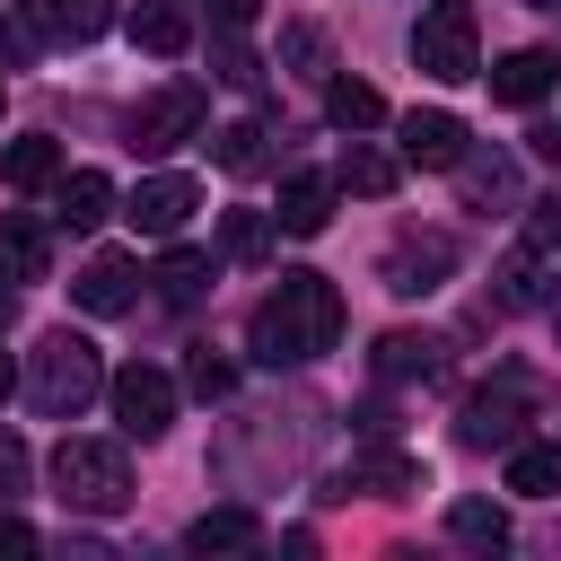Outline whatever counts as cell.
Listing matches in <instances>:
<instances>
[{"label":"cell","instance_id":"obj_1","mask_svg":"<svg viewBox=\"0 0 561 561\" xmlns=\"http://www.w3.org/2000/svg\"><path fill=\"white\" fill-rule=\"evenodd\" d=\"M333 342H342V289H333L324 272H280V280L254 298V316H245L254 368H307V359H324Z\"/></svg>","mask_w":561,"mask_h":561},{"label":"cell","instance_id":"obj_2","mask_svg":"<svg viewBox=\"0 0 561 561\" xmlns=\"http://www.w3.org/2000/svg\"><path fill=\"white\" fill-rule=\"evenodd\" d=\"M96 394H105V359H96V342L70 333V324H53V333L26 351V403H35L44 421H70V412H88Z\"/></svg>","mask_w":561,"mask_h":561},{"label":"cell","instance_id":"obj_3","mask_svg":"<svg viewBox=\"0 0 561 561\" xmlns=\"http://www.w3.org/2000/svg\"><path fill=\"white\" fill-rule=\"evenodd\" d=\"M53 491H61V508H79V517H114V508L131 500V465H123L114 438H61V447H53Z\"/></svg>","mask_w":561,"mask_h":561},{"label":"cell","instance_id":"obj_4","mask_svg":"<svg viewBox=\"0 0 561 561\" xmlns=\"http://www.w3.org/2000/svg\"><path fill=\"white\" fill-rule=\"evenodd\" d=\"M412 61L421 79L456 88V79H482V35H473V0H430L421 26H412Z\"/></svg>","mask_w":561,"mask_h":561},{"label":"cell","instance_id":"obj_5","mask_svg":"<svg viewBox=\"0 0 561 561\" xmlns=\"http://www.w3.org/2000/svg\"><path fill=\"white\" fill-rule=\"evenodd\" d=\"M526 403H535V377H526V368H500L491 386L465 394V412H456V447H473V456L500 447V456H508V447L526 438Z\"/></svg>","mask_w":561,"mask_h":561},{"label":"cell","instance_id":"obj_6","mask_svg":"<svg viewBox=\"0 0 561 561\" xmlns=\"http://www.w3.org/2000/svg\"><path fill=\"white\" fill-rule=\"evenodd\" d=\"M202 123H210V96L193 79H167V88H149L131 105V149L140 158H167L175 140H202Z\"/></svg>","mask_w":561,"mask_h":561},{"label":"cell","instance_id":"obj_7","mask_svg":"<svg viewBox=\"0 0 561 561\" xmlns=\"http://www.w3.org/2000/svg\"><path fill=\"white\" fill-rule=\"evenodd\" d=\"M105 403H114L123 438H167V421H175V377L149 368V359H131V368L105 377Z\"/></svg>","mask_w":561,"mask_h":561},{"label":"cell","instance_id":"obj_8","mask_svg":"<svg viewBox=\"0 0 561 561\" xmlns=\"http://www.w3.org/2000/svg\"><path fill=\"white\" fill-rule=\"evenodd\" d=\"M447 272H456V237H447V228H412V237H394L386 263H377V280H386L394 298H430V289H447Z\"/></svg>","mask_w":561,"mask_h":561},{"label":"cell","instance_id":"obj_9","mask_svg":"<svg viewBox=\"0 0 561 561\" xmlns=\"http://www.w3.org/2000/svg\"><path fill=\"white\" fill-rule=\"evenodd\" d=\"M193 210H202V184H193V175H175V167L140 175V184H131V202H123V219H131L140 237H175Z\"/></svg>","mask_w":561,"mask_h":561},{"label":"cell","instance_id":"obj_10","mask_svg":"<svg viewBox=\"0 0 561 561\" xmlns=\"http://www.w3.org/2000/svg\"><path fill=\"white\" fill-rule=\"evenodd\" d=\"M35 44H96L114 26V0H18Z\"/></svg>","mask_w":561,"mask_h":561},{"label":"cell","instance_id":"obj_11","mask_svg":"<svg viewBox=\"0 0 561 561\" xmlns=\"http://www.w3.org/2000/svg\"><path fill=\"white\" fill-rule=\"evenodd\" d=\"M394 131H403V167H456L465 158V123L447 105H412Z\"/></svg>","mask_w":561,"mask_h":561},{"label":"cell","instance_id":"obj_12","mask_svg":"<svg viewBox=\"0 0 561 561\" xmlns=\"http://www.w3.org/2000/svg\"><path fill=\"white\" fill-rule=\"evenodd\" d=\"M552 280H561V254H543V245H526V237H517V254L500 263V316L543 307V298H552Z\"/></svg>","mask_w":561,"mask_h":561},{"label":"cell","instance_id":"obj_13","mask_svg":"<svg viewBox=\"0 0 561 561\" xmlns=\"http://www.w3.org/2000/svg\"><path fill=\"white\" fill-rule=\"evenodd\" d=\"M70 298H79L88 316H123V307L140 298V263H131V254H96V263L70 280Z\"/></svg>","mask_w":561,"mask_h":561},{"label":"cell","instance_id":"obj_14","mask_svg":"<svg viewBox=\"0 0 561 561\" xmlns=\"http://www.w3.org/2000/svg\"><path fill=\"white\" fill-rule=\"evenodd\" d=\"M552 70H561V61L526 44V53H500L482 79H491V96H500V105H543V96H552Z\"/></svg>","mask_w":561,"mask_h":561},{"label":"cell","instance_id":"obj_15","mask_svg":"<svg viewBox=\"0 0 561 561\" xmlns=\"http://www.w3.org/2000/svg\"><path fill=\"white\" fill-rule=\"evenodd\" d=\"M333 202H342V184H333V175H289V184H280V210H272V219H280L289 237H324Z\"/></svg>","mask_w":561,"mask_h":561},{"label":"cell","instance_id":"obj_16","mask_svg":"<svg viewBox=\"0 0 561 561\" xmlns=\"http://www.w3.org/2000/svg\"><path fill=\"white\" fill-rule=\"evenodd\" d=\"M438 368H447V342H438V333H386V342H377V377H386V386H412V377L430 386Z\"/></svg>","mask_w":561,"mask_h":561},{"label":"cell","instance_id":"obj_17","mask_svg":"<svg viewBox=\"0 0 561 561\" xmlns=\"http://www.w3.org/2000/svg\"><path fill=\"white\" fill-rule=\"evenodd\" d=\"M53 272V237L26 210H0V280H44Z\"/></svg>","mask_w":561,"mask_h":561},{"label":"cell","instance_id":"obj_18","mask_svg":"<svg viewBox=\"0 0 561 561\" xmlns=\"http://www.w3.org/2000/svg\"><path fill=\"white\" fill-rule=\"evenodd\" d=\"M131 44L158 53V61H175V53L193 44V9H184V0H140V9H131Z\"/></svg>","mask_w":561,"mask_h":561},{"label":"cell","instance_id":"obj_19","mask_svg":"<svg viewBox=\"0 0 561 561\" xmlns=\"http://www.w3.org/2000/svg\"><path fill=\"white\" fill-rule=\"evenodd\" d=\"M456 175H465V202H473V210H491V202L508 210V202H517V167H508V149H473V140H465Z\"/></svg>","mask_w":561,"mask_h":561},{"label":"cell","instance_id":"obj_20","mask_svg":"<svg viewBox=\"0 0 561 561\" xmlns=\"http://www.w3.org/2000/svg\"><path fill=\"white\" fill-rule=\"evenodd\" d=\"M53 193H61V210H53L61 228H105L114 219V175H96V167H70Z\"/></svg>","mask_w":561,"mask_h":561},{"label":"cell","instance_id":"obj_21","mask_svg":"<svg viewBox=\"0 0 561 561\" xmlns=\"http://www.w3.org/2000/svg\"><path fill=\"white\" fill-rule=\"evenodd\" d=\"M324 123H333V131H377V123H386V96H377L368 79L333 70V79H324Z\"/></svg>","mask_w":561,"mask_h":561},{"label":"cell","instance_id":"obj_22","mask_svg":"<svg viewBox=\"0 0 561 561\" xmlns=\"http://www.w3.org/2000/svg\"><path fill=\"white\" fill-rule=\"evenodd\" d=\"M342 491H368V500H403V491H421V465H412L403 447H377V456H359V465L342 473Z\"/></svg>","mask_w":561,"mask_h":561},{"label":"cell","instance_id":"obj_23","mask_svg":"<svg viewBox=\"0 0 561 561\" xmlns=\"http://www.w3.org/2000/svg\"><path fill=\"white\" fill-rule=\"evenodd\" d=\"M184 543H193V552H254V543H263V517H254V508H202V517L184 526Z\"/></svg>","mask_w":561,"mask_h":561},{"label":"cell","instance_id":"obj_24","mask_svg":"<svg viewBox=\"0 0 561 561\" xmlns=\"http://www.w3.org/2000/svg\"><path fill=\"white\" fill-rule=\"evenodd\" d=\"M0 175H9L18 193H44V184H61V149H53L44 131H26V140L0 149Z\"/></svg>","mask_w":561,"mask_h":561},{"label":"cell","instance_id":"obj_25","mask_svg":"<svg viewBox=\"0 0 561 561\" xmlns=\"http://www.w3.org/2000/svg\"><path fill=\"white\" fill-rule=\"evenodd\" d=\"M210 272H219V263H210V254H193V245H167V254H158V272H149V280H158V298H167V307H193V298H202V289H210Z\"/></svg>","mask_w":561,"mask_h":561},{"label":"cell","instance_id":"obj_26","mask_svg":"<svg viewBox=\"0 0 561 561\" xmlns=\"http://www.w3.org/2000/svg\"><path fill=\"white\" fill-rule=\"evenodd\" d=\"M394 175H403V158H386V149H368V140H351L342 167H333V184H342V193H368V202L394 193Z\"/></svg>","mask_w":561,"mask_h":561},{"label":"cell","instance_id":"obj_27","mask_svg":"<svg viewBox=\"0 0 561 561\" xmlns=\"http://www.w3.org/2000/svg\"><path fill=\"white\" fill-rule=\"evenodd\" d=\"M447 535H456L465 552H500V543H508V508H500V500H456V508H447Z\"/></svg>","mask_w":561,"mask_h":561},{"label":"cell","instance_id":"obj_28","mask_svg":"<svg viewBox=\"0 0 561 561\" xmlns=\"http://www.w3.org/2000/svg\"><path fill=\"white\" fill-rule=\"evenodd\" d=\"M508 491H526V500H552V491H561V447H535V438H517V447H508Z\"/></svg>","mask_w":561,"mask_h":561},{"label":"cell","instance_id":"obj_29","mask_svg":"<svg viewBox=\"0 0 561 561\" xmlns=\"http://www.w3.org/2000/svg\"><path fill=\"white\" fill-rule=\"evenodd\" d=\"M210 158H219L228 175H254V167H263V123H254V114L219 123V131H210Z\"/></svg>","mask_w":561,"mask_h":561},{"label":"cell","instance_id":"obj_30","mask_svg":"<svg viewBox=\"0 0 561 561\" xmlns=\"http://www.w3.org/2000/svg\"><path fill=\"white\" fill-rule=\"evenodd\" d=\"M263 245H272V210H228V219H219V254H228V263H254Z\"/></svg>","mask_w":561,"mask_h":561},{"label":"cell","instance_id":"obj_31","mask_svg":"<svg viewBox=\"0 0 561 561\" xmlns=\"http://www.w3.org/2000/svg\"><path fill=\"white\" fill-rule=\"evenodd\" d=\"M210 70H219L228 88H263V61H254V53H245L228 26H219V44H210Z\"/></svg>","mask_w":561,"mask_h":561},{"label":"cell","instance_id":"obj_32","mask_svg":"<svg viewBox=\"0 0 561 561\" xmlns=\"http://www.w3.org/2000/svg\"><path fill=\"white\" fill-rule=\"evenodd\" d=\"M184 386H193L202 403H219V394L237 386V359H219V351H193V368H184Z\"/></svg>","mask_w":561,"mask_h":561},{"label":"cell","instance_id":"obj_33","mask_svg":"<svg viewBox=\"0 0 561 561\" xmlns=\"http://www.w3.org/2000/svg\"><path fill=\"white\" fill-rule=\"evenodd\" d=\"M526 245L561 254V193H552V202H526Z\"/></svg>","mask_w":561,"mask_h":561},{"label":"cell","instance_id":"obj_34","mask_svg":"<svg viewBox=\"0 0 561 561\" xmlns=\"http://www.w3.org/2000/svg\"><path fill=\"white\" fill-rule=\"evenodd\" d=\"M26 473H35V465H26V438H18V430H0V500H18V491H26Z\"/></svg>","mask_w":561,"mask_h":561},{"label":"cell","instance_id":"obj_35","mask_svg":"<svg viewBox=\"0 0 561 561\" xmlns=\"http://www.w3.org/2000/svg\"><path fill=\"white\" fill-rule=\"evenodd\" d=\"M280 61H298V70H324V35H316V26H280Z\"/></svg>","mask_w":561,"mask_h":561},{"label":"cell","instance_id":"obj_36","mask_svg":"<svg viewBox=\"0 0 561 561\" xmlns=\"http://www.w3.org/2000/svg\"><path fill=\"white\" fill-rule=\"evenodd\" d=\"M26 552H35V526H26V517H9V508H0V561H26Z\"/></svg>","mask_w":561,"mask_h":561},{"label":"cell","instance_id":"obj_37","mask_svg":"<svg viewBox=\"0 0 561 561\" xmlns=\"http://www.w3.org/2000/svg\"><path fill=\"white\" fill-rule=\"evenodd\" d=\"M202 9H210V26H228V35H245V26H254V9H263V0H202Z\"/></svg>","mask_w":561,"mask_h":561},{"label":"cell","instance_id":"obj_38","mask_svg":"<svg viewBox=\"0 0 561 561\" xmlns=\"http://www.w3.org/2000/svg\"><path fill=\"white\" fill-rule=\"evenodd\" d=\"M0 61H26V18H18V26L0 18Z\"/></svg>","mask_w":561,"mask_h":561},{"label":"cell","instance_id":"obj_39","mask_svg":"<svg viewBox=\"0 0 561 561\" xmlns=\"http://www.w3.org/2000/svg\"><path fill=\"white\" fill-rule=\"evenodd\" d=\"M535 158H543V167H561V123H543V131H535Z\"/></svg>","mask_w":561,"mask_h":561},{"label":"cell","instance_id":"obj_40","mask_svg":"<svg viewBox=\"0 0 561 561\" xmlns=\"http://www.w3.org/2000/svg\"><path fill=\"white\" fill-rule=\"evenodd\" d=\"M9 316H18V280H0V333H9Z\"/></svg>","mask_w":561,"mask_h":561},{"label":"cell","instance_id":"obj_41","mask_svg":"<svg viewBox=\"0 0 561 561\" xmlns=\"http://www.w3.org/2000/svg\"><path fill=\"white\" fill-rule=\"evenodd\" d=\"M9 394H18V359L0 351V403H9Z\"/></svg>","mask_w":561,"mask_h":561},{"label":"cell","instance_id":"obj_42","mask_svg":"<svg viewBox=\"0 0 561 561\" xmlns=\"http://www.w3.org/2000/svg\"><path fill=\"white\" fill-rule=\"evenodd\" d=\"M543 307H552V342H561V280H552V298H543Z\"/></svg>","mask_w":561,"mask_h":561},{"label":"cell","instance_id":"obj_43","mask_svg":"<svg viewBox=\"0 0 561 561\" xmlns=\"http://www.w3.org/2000/svg\"><path fill=\"white\" fill-rule=\"evenodd\" d=\"M535 9H561V0H535Z\"/></svg>","mask_w":561,"mask_h":561}]
</instances>
